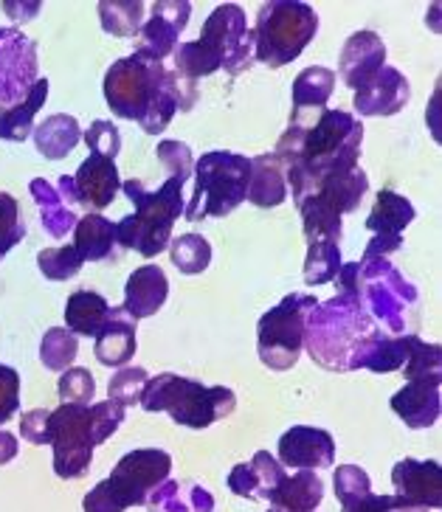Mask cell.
<instances>
[{
    "mask_svg": "<svg viewBox=\"0 0 442 512\" xmlns=\"http://www.w3.org/2000/svg\"><path fill=\"white\" fill-rule=\"evenodd\" d=\"M85 141H88V147H91L93 155H105V158H116L119 150H122V133H119V127L113 124V121H93L91 130H85Z\"/></svg>",
    "mask_w": 442,
    "mask_h": 512,
    "instance_id": "47",
    "label": "cell"
},
{
    "mask_svg": "<svg viewBox=\"0 0 442 512\" xmlns=\"http://www.w3.org/2000/svg\"><path fill=\"white\" fill-rule=\"evenodd\" d=\"M74 248L85 262H102L107 256L113 254V245H116V226L102 217V214H93L88 211L85 217H79L77 228H74Z\"/></svg>",
    "mask_w": 442,
    "mask_h": 512,
    "instance_id": "30",
    "label": "cell"
},
{
    "mask_svg": "<svg viewBox=\"0 0 442 512\" xmlns=\"http://www.w3.org/2000/svg\"><path fill=\"white\" fill-rule=\"evenodd\" d=\"M82 138V130L74 116H65V113H57V116H48L43 124L34 127V144H37V152L46 155L51 161H60L68 152L74 150Z\"/></svg>",
    "mask_w": 442,
    "mask_h": 512,
    "instance_id": "31",
    "label": "cell"
},
{
    "mask_svg": "<svg viewBox=\"0 0 442 512\" xmlns=\"http://www.w3.org/2000/svg\"><path fill=\"white\" fill-rule=\"evenodd\" d=\"M333 85H336V74L330 68L313 65L293 82V110L296 107H324L327 99L333 96Z\"/></svg>",
    "mask_w": 442,
    "mask_h": 512,
    "instance_id": "36",
    "label": "cell"
},
{
    "mask_svg": "<svg viewBox=\"0 0 442 512\" xmlns=\"http://www.w3.org/2000/svg\"><path fill=\"white\" fill-rule=\"evenodd\" d=\"M60 400L62 403H79L88 406L96 394V383L88 369H65L60 377Z\"/></svg>",
    "mask_w": 442,
    "mask_h": 512,
    "instance_id": "45",
    "label": "cell"
},
{
    "mask_svg": "<svg viewBox=\"0 0 442 512\" xmlns=\"http://www.w3.org/2000/svg\"><path fill=\"white\" fill-rule=\"evenodd\" d=\"M102 29L113 37H136L144 26V3L138 0H102L99 3Z\"/></svg>",
    "mask_w": 442,
    "mask_h": 512,
    "instance_id": "35",
    "label": "cell"
},
{
    "mask_svg": "<svg viewBox=\"0 0 442 512\" xmlns=\"http://www.w3.org/2000/svg\"><path fill=\"white\" fill-rule=\"evenodd\" d=\"M169 296V282L167 273L161 271L158 265H144L138 268L130 279H127V287H124V313L133 318V321H141V318L155 316Z\"/></svg>",
    "mask_w": 442,
    "mask_h": 512,
    "instance_id": "22",
    "label": "cell"
},
{
    "mask_svg": "<svg viewBox=\"0 0 442 512\" xmlns=\"http://www.w3.org/2000/svg\"><path fill=\"white\" fill-rule=\"evenodd\" d=\"M268 512H279V510H274V507H271V510H268Z\"/></svg>",
    "mask_w": 442,
    "mask_h": 512,
    "instance_id": "61",
    "label": "cell"
},
{
    "mask_svg": "<svg viewBox=\"0 0 442 512\" xmlns=\"http://www.w3.org/2000/svg\"><path fill=\"white\" fill-rule=\"evenodd\" d=\"M15 456H17V437L0 428V465L12 462Z\"/></svg>",
    "mask_w": 442,
    "mask_h": 512,
    "instance_id": "58",
    "label": "cell"
},
{
    "mask_svg": "<svg viewBox=\"0 0 442 512\" xmlns=\"http://www.w3.org/2000/svg\"><path fill=\"white\" fill-rule=\"evenodd\" d=\"M136 347V321L124 313V307H113L96 335V358L102 366H124L136 355Z\"/></svg>",
    "mask_w": 442,
    "mask_h": 512,
    "instance_id": "23",
    "label": "cell"
},
{
    "mask_svg": "<svg viewBox=\"0 0 442 512\" xmlns=\"http://www.w3.org/2000/svg\"><path fill=\"white\" fill-rule=\"evenodd\" d=\"M341 507H344V512H383V496L369 493V496H364V498H352V501H344Z\"/></svg>",
    "mask_w": 442,
    "mask_h": 512,
    "instance_id": "56",
    "label": "cell"
},
{
    "mask_svg": "<svg viewBox=\"0 0 442 512\" xmlns=\"http://www.w3.org/2000/svg\"><path fill=\"white\" fill-rule=\"evenodd\" d=\"M150 512H212L214 498L206 487L189 482H164L147 501Z\"/></svg>",
    "mask_w": 442,
    "mask_h": 512,
    "instance_id": "27",
    "label": "cell"
},
{
    "mask_svg": "<svg viewBox=\"0 0 442 512\" xmlns=\"http://www.w3.org/2000/svg\"><path fill=\"white\" fill-rule=\"evenodd\" d=\"M341 248L338 242H313L307 248L305 259V282L307 285H327L341 271Z\"/></svg>",
    "mask_w": 442,
    "mask_h": 512,
    "instance_id": "39",
    "label": "cell"
},
{
    "mask_svg": "<svg viewBox=\"0 0 442 512\" xmlns=\"http://www.w3.org/2000/svg\"><path fill=\"white\" fill-rule=\"evenodd\" d=\"M124 195L133 200L136 214L122 217L116 223V242L122 248H133L141 256H158L172 242V226L186 209L183 203V181L167 178L158 192H147L141 181L122 183Z\"/></svg>",
    "mask_w": 442,
    "mask_h": 512,
    "instance_id": "4",
    "label": "cell"
},
{
    "mask_svg": "<svg viewBox=\"0 0 442 512\" xmlns=\"http://www.w3.org/2000/svg\"><path fill=\"white\" fill-rule=\"evenodd\" d=\"M406 377H440L442 380V349L440 344H426V341H414L412 352H409V361L403 363Z\"/></svg>",
    "mask_w": 442,
    "mask_h": 512,
    "instance_id": "43",
    "label": "cell"
},
{
    "mask_svg": "<svg viewBox=\"0 0 442 512\" xmlns=\"http://www.w3.org/2000/svg\"><path fill=\"white\" fill-rule=\"evenodd\" d=\"M417 338H420L417 332H406V335L372 332L352 352L350 369H369V372H378V375L403 369V363L409 361V352H412Z\"/></svg>",
    "mask_w": 442,
    "mask_h": 512,
    "instance_id": "17",
    "label": "cell"
},
{
    "mask_svg": "<svg viewBox=\"0 0 442 512\" xmlns=\"http://www.w3.org/2000/svg\"><path fill=\"white\" fill-rule=\"evenodd\" d=\"M26 237V226L17 214V200L9 192H0V259Z\"/></svg>",
    "mask_w": 442,
    "mask_h": 512,
    "instance_id": "44",
    "label": "cell"
},
{
    "mask_svg": "<svg viewBox=\"0 0 442 512\" xmlns=\"http://www.w3.org/2000/svg\"><path fill=\"white\" fill-rule=\"evenodd\" d=\"M122 422H124V406H119V403L105 400V403H96V406H91L93 445H102L110 434H116Z\"/></svg>",
    "mask_w": 442,
    "mask_h": 512,
    "instance_id": "48",
    "label": "cell"
},
{
    "mask_svg": "<svg viewBox=\"0 0 442 512\" xmlns=\"http://www.w3.org/2000/svg\"><path fill=\"white\" fill-rule=\"evenodd\" d=\"M6 12H9V15H37V12H40V3H29V6L6 3Z\"/></svg>",
    "mask_w": 442,
    "mask_h": 512,
    "instance_id": "60",
    "label": "cell"
},
{
    "mask_svg": "<svg viewBox=\"0 0 442 512\" xmlns=\"http://www.w3.org/2000/svg\"><path fill=\"white\" fill-rule=\"evenodd\" d=\"M37 82V46L23 31L0 29V102L20 105Z\"/></svg>",
    "mask_w": 442,
    "mask_h": 512,
    "instance_id": "13",
    "label": "cell"
},
{
    "mask_svg": "<svg viewBox=\"0 0 442 512\" xmlns=\"http://www.w3.org/2000/svg\"><path fill=\"white\" fill-rule=\"evenodd\" d=\"M147 383H150L147 369H141V366H127L119 375L110 377L107 394H110V400L119 403V406H136V403H141V394L147 389Z\"/></svg>",
    "mask_w": 442,
    "mask_h": 512,
    "instance_id": "42",
    "label": "cell"
},
{
    "mask_svg": "<svg viewBox=\"0 0 442 512\" xmlns=\"http://www.w3.org/2000/svg\"><path fill=\"white\" fill-rule=\"evenodd\" d=\"M409 79L397 68L383 65L378 74L355 91V110L361 116H395L409 102Z\"/></svg>",
    "mask_w": 442,
    "mask_h": 512,
    "instance_id": "16",
    "label": "cell"
},
{
    "mask_svg": "<svg viewBox=\"0 0 442 512\" xmlns=\"http://www.w3.org/2000/svg\"><path fill=\"white\" fill-rule=\"evenodd\" d=\"M155 152H158V161L169 169V178H178V181L186 183V178H189L192 169H195L189 147L181 144V141H161Z\"/></svg>",
    "mask_w": 442,
    "mask_h": 512,
    "instance_id": "50",
    "label": "cell"
},
{
    "mask_svg": "<svg viewBox=\"0 0 442 512\" xmlns=\"http://www.w3.org/2000/svg\"><path fill=\"white\" fill-rule=\"evenodd\" d=\"M192 15V3H155L153 17L138 31L136 54L141 60L164 62L178 48V37Z\"/></svg>",
    "mask_w": 442,
    "mask_h": 512,
    "instance_id": "14",
    "label": "cell"
},
{
    "mask_svg": "<svg viewBox=\"0 0 442 512\" xmlns=\"http://www.w3.org/2000/svg\"><path fill=\"white\" fill-rule=\"evenodd\" d=\"M400 237H383V234H375L372 240H369V245H366L364 251V259H375V256H389L392 251H397L400 248Z\"/></svg>",
    "mask_w": 442,
    "mask_h": 512,
    "instance_id": "55",
    "label": "cell"
},
{
    "mask_svg": "<svg viewBox=\"0 0 442 512\" xmlns=\"http://www.w3.org/2000/svg\"><path fill=\"white\" fill-rule=\"evenodd\" d=\"M48 99V79H37L31 93L15 107L0 110V138L3 141H26L34 133V116Z\"/></svg>",
    "mask_w": 442,
    "mask_h": 512,
    "instance_id": "28",
    "label": "cell"
},
{
    "mask_svg": "<svg viewBox=\"0 0 442 512\" xmlns=\"http://www.w3.org/2000/svg\"><path fill=\"white\" fill-rule=\"evenodd\" d=\"M302 220H305L307 245L313 242H338L341 240V214L330 209L319 197H307L305 203H299Z\"/></svg>",
    "mask_w": 442,
    "mask_h": 512,
    "instance_id": "34",
    "label": "cell"
},
{
    "mask_svg": "<svg viewBox=\"0 0 442 512\" xmlns=\"http://www.w3.org/2000/svg\"><path fill=\"white\" fill-rule=\"evenodd\" d=\"M288 197V181H285V169L276 161L274 155H260L251 158V181H248V197L254 206L271 209L285 203Z\"/></svg>",
    "mask_w": 442,
    "mask_h": 512,
    "instance_id": "25",
    "label": "cell"
},
{
    "mask_svg": "<svg viewBox=\"0 0 442 512\" xmlns=\"http://www.w3.org/2000/svg\"><path fill=\"white\" fill-rule=\"evenodd\" d=\"M338 287H341V296H352V299H361V262H347L341 265L338 271Z\"/></svg>",
    "mask_w": 442,
    "mask_h": 512,
    "instance_id": "54",
    "label": "cell"
},
{
    "mask_svg": "<svg viewBox=\"0 0 442 512\" xmlns=\"http://www.w3.org/2000/svg\"><path fill=\"white\" fill-rule=\"evenodd\" d=\"M392 484L397 496L409 498L414 504H423L428 510L442 507V467L440 462H417L403 459L392 470Z\"/></svg>",
    "mask_w": 442,
    "mask_h": 512,
    "instance_id": "20",
    "label": "cell"
},
{
    "mask_svg": "<svg viewBox=\"0 0 442 512\" xmlns=\"http://www.w3.org/2000/svg\"><path fill=\"white\" fill-rule=\"evenodd\" d=\"M74 183H77L79 203L88 211L107 209L113 203L116 192L122 189L116 164L110 158H105V155H93V152L91 158L82 161V166L77 169Z\"/></svg>",
    "mask_w": 442,
    "mask_h": 512,
    "instance_id": "21",
    "label": "cell"
},
{
    "mask_svg": "<svg viewBox=\"0 0 442 512\" xmlns=\"http://www.w3.org/2000/svg\"><path fill=\"white\" fill-rule=\"evenodd\" d=\"M361 304L392 335H406V321L417 304V287L406 282L386 256L361 259Z\"/></svg>",
    "mask_w": 442,
    "mask_h": 512,
    "instance_id": "9",
    "label": "cell"
},
{
    "mask_svg": "<svg viewBox=\"0 0 442 512\" xmlns=\"http://www.w3.org/2000/svg\"><path fill=\"white\" fill-rule=\"evenodd\" d=\"M324 498V482L313 470H296L293 476L285 473V479L276 484L271 493V507L279 512H316Z\"/></svg>",
    "mask_w": 442,
    "mask_h": 512,
    "instance_id": "24",
    "label": "cell"
},
{
    "mask_svg": "<svg viewBox=\"0 0 442 512\" xmlns=\"http://www.w3.org/2000/svg\"><path fill=\"white\" fill-rule=\"evenodd\" d=\"M336 498L344 504V501H352V498H364L372 493V482L366 476V470H361L358 465H341L336 470Z\"/></svg>",
    "mask_w": 442,
    "mask_h": 512,
    "instance_id": "49",
    "label": "cell"
},
{
    "mask_svg": "<svg viewBox=\"0 0 442 512\" xmlns=\"http://www.w3.org/2000/svg\"><path fill=\"white\" fill-rule=\"evenodd\" d=\"M144 411H167L172 420L186 428H209L212 422L234 414L237 397L226 386H203L181 375L150 377L141 394Z\"/></svg>",
    "mask_w": 442,
    "mask_h": 512,
    "instance_id": "5",
    "label": "cell"
},
{
    "mask_svg": "<svg viewBox=\"0 0 442 512\" xmlns=\"http://www.w3.org/2000/svg\"><path fill=\"white\" fill-rule=\"evenodd\" d=\"M110 304L105 302V296L93 293V290H77L68 304H65V324L74 335H99V330L105 327Z\"/></svg>",
    "mask_w": 442,
    "mask_h": 512,
    "instance_id": "32",
    "label": "cell"
},
{
    "mask_svg": "<svg viewBox=\"0 0 442 512\" xmlns=\"http://www.w3.org/2000/svg\"><path fill=\"white\" fill-rule=\"evenodd\" d=\"M29 189L31 197H34V203H37V209L43 214V228H46L51 237L62 240L68 231L77 228V211L62 200V195L51 186V183L43 181V178H37V181H31Z\"/></svg>",
    "mask_w": 442,
    "mask_h": 512,
    "instance_id": "29",
    "label": "cell"
},
{
    "mask_svg": "<svg viewBox=\"0 0 442 512\" xmlns=\"http://www.w3.org/2000/svg\"><path fill=\"white\" fill-rule=\"evenodd\" d=\"M169 470H172V459L167 451L141 448V451L124 453L119 465L107 476V484L113 487V493L127 510V507L147 504L155 490L169 479Z\"/></svg>",
    "mask_w": 442,
    "mask_h": 512,
    "instance_id": "12",
    "label": "cell"
},
{
    "mask_svg": "<svg viewBox=\"0 0 442 512\" xmlns=\"http://www.w3.org/2000/svg\"><path fill=\"white\" fill-rule=\"evenodd\" d=\"M172 57H175V68L172 71L183 76V79H189V82H195L200 76L214 74L220 68L217 54L206 43H200V40H195V43H181V46L172 51Z\"/></svg>",
    "mask_w": 442,
    "mask_h": 512,
    "instance_id": "38",
    "label": "cell"
},
{
    "mask_svg": "<svg viewBox=\"0 0 442 512\" xmlns=\"http://www.w3.org/2000/svg\"><path fill=\"white\" fill-rule=\"evenodd\" d=\"M251 470H254V479H257V498H271V493L276 490V484L285 479V467L279 459H274L268 451L254 453V459L248 462Z\"/></svg>",
    "mask_w": 442,
    "mask_h": 512,
    "instance_id": "46",
    "label": "cell"
},
{
    "mask_svg": "<svg viewBox=\"0 0 442 512\" xmlns=\"http://www.w3.org/2000/svg\"><path fill=\"white\" fill-rule=\"evenodd\" d=\"M229 487L234 496L240 498H257V479H254V470L248 462L237 465L229 473Z\"/></svg>",
    "mask_w": 442,
    "mask_h": 512,
    "instance_id": "53",
    "label": "cell"
},
{
    "mask_svg": "<svg viewBox=\"0 0 442 512\" xmlns=\"http://www.w3.org/2000/svg\"><path fill=\"white\" fill-rule=\"evenodd\" d=\"M372 332L378 330L361 299L341 293L330 302L316 304L305 316V347L310 358L324 369H336V372L350 369L352 352Z\"/></svg>",
    "mask_w": 442,
    "mask_h": 512,
    "instance_id": "3",
    "label": "cell"
},
{
    "mask_svg": "<svg viewBox=\"0 0 442 512\" xmlns=\"http://www.w3.org/2000/svg\"><path fill=\"white\" fill-rule=\"evenodd\" d=\"M383 512H428V507L403 496H383Z\"/></svg>",
    "mask_w": 442,
    "mask_h": 512,
    "instance_id": "57",
    "label": "cell"
},
{
    "mask_svg": "<svg viewBox=\"0 0 442 512\" xmlns=\"http://www.w3.org/2000/svg\"><path fill=\"white\" fill-rule=\"evenodd\" d=\"M251 158L237 152H206L195 164V192L183 209L186 220L198 223L206 217H226L248 197Z\"/></svg>",
    "mask_w": 442,
    "mask_h": 512,
    "instance_id": "6",
    "label": "cell"
},
{
    "mask_svg": "<svg viewBox=\"0 0 442 512\" xmlns=\"http://www.w3.org/2000/svg\"><path fill=\"white\" fill-rule=\"evenodd\" d=\"M48 445L54 448V470L60 479H82L93 459L91 408L62 403L48 417Z\"/></svg>",
    "mask_w": 442,
    "mask_h": 512,
    "instance_id": "10",
    "label": "cell"
},
{
    "mask_svg": "<svg viewBox=\"0 0 442 512\" xmlns=\"http://www.w3.org/2000/svg\"><path fill=\"white\" fill-rule=\"evenodd\" d=\"M105 99L122 119L138 121L144 133L167 130L175 110L195 105V82L178 76L164 62L141 60L138 54L113 62L105 76Z\"/></svg>",
    "mask_w": 442,
    "mask_h": 512,
    "instance_id": "2",
    "label": "cell"
},
{
    "mask_svg": "<svg viewBox=\"0 0 442 512\" xmlns=\"http://www.w3.org/2000/svg\"><path fill=\"white\" fill-rule=\"evenodd\" d=\"M200 43L212 48L220 60V68H226V74L231 76L243 74L257 57L254 31H248L245 12L237 3H223L214 9L200 31Z\"/></svg>",
    "mask_w": 442,
    "mask_h": 512,
    "instance_id": "11",
    "label": "cell"
},
{
    "mask_svg": "<svg viewBox=\"0 0 442 512\" xmlns=\"http://www.w3.org/2000/svg\"><path fill=\"white\" fill-rule=\"evenodd\" d=\"M37 265H40V273L46 279H54V282H65V279H74L85 259L79 256V251L74 245H62V248H46L37 254Z\"/></svg>",
    "mask_w": 442,
    "mask_h": 512,
    "instance_id": "41",
    "label": "cell"
},
{
    "mask_svg": "<svg viewBox=\"0 0 442 512\" xmlns=\"http://www.w3.org/2000/svg\"><path fill=\"white\" fill-rule=\"evenodd\" d=\"M20 408V375L12 366L0 363V425Z\"/></svg>",
    "mask_w": 442,
    "mask_h": 512,
    "instance_id": "51",
    "label": "cell"
},
{
    "mask_svg": "<svg viewBox=\"0 0 442 512\" xmlns=\"http://www.w3.org/2000/svg\"><path fill=\"white\" fill-rule=\"evenodd\" d=\"M316 304L319 302L313 296L293 293L260 318L257 349H260V361L268 369L285 372L290 366H296L305 347V316Z\"/></svg>",
    "mask_w": 442,
    "mask_h": 512,
    "instance_id": "8",
    "label": "cell"
},
{
    "mask_svg": "<svg viewBox=\"0 0 442 512\" xmlns=\"http://www.w3.org/2000/svg\"><path fill=\"white\" fill-rule=\"evenodd\" d=\"M62 195V200L74 209L79 203V195H77V183H74V175H62L60 178V189H57Z\"/></svg>",
    "mask_w": 442,
    "mask_h": 512,
    "instance_id": "59",
    "label": "cell"
},
{
    "mask_svg": "<svg viewBox=\"0 0 442 512\" xmlns=\"http://www.w3.org/2000/svg\"><path fill=\"white\" fill-rule=\"evenodd\" d=\"M319 31V15L307 3L271 0L262 3L254 29L257 60L268 68H282L293 62Z\"/></svg>",
    "mask_w": 442,
    "mask_h": 512,
    "instance_id": "7",
    "label": "cell"
},
{
    "mask_svg": "<svg viewBox=\"0 0 442 512\" xmlns=\"http://www.w3.org/2000/svg\"><path fill=\"white\" fill-rule=\"evenodd\" d=\"M169 256H172V265L186 276H195L203 273L212 262V245L206 237L200 234H183L178 240L169 242Z\"/></svg>",
    "mask_w": 442,
    "mask_h": 512,
    "instance_id": "37",
    "label": "cell"
},
{
    "mask_svg": "<svg viewBox=\"0 0 442 512\" xmlns=\"http://www.w3.org/2000/svg\"><path fill=\"white\" fill-rule=\"evenodd\" d=\"M414 220V206L400 197L397 192H389L383 189L378 200H375V209L369 211L366 217V228L372 234H383V237H400L403 228L409 226Z\"/></svg>",
    "mask_w": 442,
    "mask_h": 512,
    "instance_id": "33",
    "label": "cell"
},
{
    "mask_svg": "<svg viewBox=\"0 0 442 512\" xmlns=\"http://www.w3.org/2000/svg\"><path fill=\"white\" fill-rule=\"evenodd\" d=\"M48 417L51 411L46 408H31L20 420V437L31 445H48Z\"/></svg>",
    "mask_w": 442,
    "mask_h": 512,
    "instance_id": "52",
    "label": "cell"
},
{
    "mask_svg": "<svg viewBox=\"0 0 442 512\" xmlns=\"http://www.w3.org/2000/svg\"><path fill=\"white\" fill-rule=\"evenodd\" d=\"M369 192V178L361 166L347 169V172H333L321 181L319 192L313 197L324 200L330 209H336L338 214H347L361 206V200Z\"/></svg>",
    "mask_w": 442,
    "mask_h": 512,
    "instance_id": "26",
    "label": "cell"
},
{
    "mask_svg": "<svg viewBox=\"0 0 442 512\" xmlns=\"http://www.w3.org/2000/svg\"><path fill=\"white\" fill-rule=\"evenodd\" d=\"M386 65V46L375 31H355L341 51V79L358 91Z\"/></svg>",
    "mask_w": 442,
    "mask_h": 512,
    "instance_id": "19",
    "label": "cell"
},
{
    "mask_svg": "<svg viewBox=\"0 0 442 512\" xmlns=\"http://www.w3.org/2000/svg\"><path fill=\"white\" fill-rule=\"evenodd\" d=\"M440 377H414L392 397V411L409 428H431L440 420Z\"/></svg>",
    "mask_w": 442,
    "mask_h": 512,
    "instance_id": "18",
    "label": "cell"
},
{
    "mask_svg": "<svg viewBox=\"0 0 442 512\" xmlns=\"http://www.w3.org/2000/svg\"><path fill=\"white\" fill-rule=\"evenodd\" d=\"M279 462L285 467H296V470L333 467V462H336V442L321 428L293 425L279 439Z\"/></svg>",
    "mask_w": 442,
    "mask_h": 512,
    "instance_id": "15",
    "label": "cell"
},
{
    "mask_svg": "<svg viewBox=\"0 0 442 512\" xmlns=\"http://www.w3.org/2000/svg\"><path fill=\"white\" fill-rule=\"evenodd\" d=\"M77 352V335L71 330L54 327V330L46 332V338H43V344H40V361H43V366L51 369V372H65V369H71Z\"/></svg>",
    "mask_w": 442,
    "mask_h": 512,
    "instance_id": "40",
    "label": "cell"
},
{
    "mask_svg": "<svg viewBox=\"0 0 442 512\" xmlns=\"http://www.w3.org/2000/svg\"><path fill=\"white\" fill-rule=\"evenodd\" d=\"M0 110H3V107H0Z\"/></svg>",
    "mask_w": 442,
    "mask_h": 512,
    "instance_id": "62",
    "label": "cell"
},
{
    "mask_svg": "<svg viewBox=\"0 0 442 512\" xmlns=\"http://www.w3.org/2000/svg\"><path fill=\"white\" fill-rule=\"evenodd\" d=\"M364 127L347 110L296 107L290 127L276 144L274 158L285 166V181L296 203L319 192L321 181L333 172L358 166Z\"/></svg>",
    "mask_w": 442,
    "mask_h": 512,
    "instance_id": "1",
    "label": "cell"
}]
</instances>
